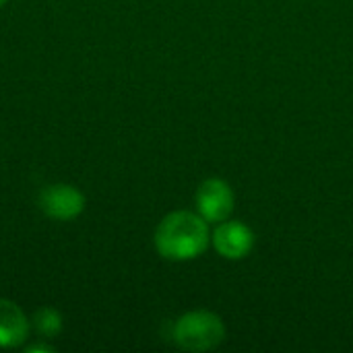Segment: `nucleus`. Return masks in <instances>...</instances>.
Returning <instances> with one entry per match:
<instances>
[{"label":"nucleus","mask_w":353,"mask_h":353,"mask_svg":"<svg viewBox=\"0 0 353 353\" xmlns=\"http://www.w3.org/2000/svg\"><path fill=\"white\" fill-rule=\"evenodd\" d=\"M215 250L230 261H240L254 248V234L242 221H223L213 234Z\"/></svg>","instance_id":"39448f33"},{"label":"nucleus","mask_w":353,"mask_h":353,"mask_svg":"<svg viewBox=\"0 0 353 353\" xmlns=\"http://www.w3.org/2000/svg\"><path fill=\"white\" fill-rule=\"evenodd\" d=\"M196 209L205 221L221 223L234 211V190L221 178L205 180L196 190Z\"/></svg>","instance_id":"7ed1b4c3"},{"label":"nucleus","mask_w":353,"mask_h":353,"mask_svg":"<svg viewBox=\"0 0 353 353\" xmlns=\"http://www.w3.org/2000/svg\"><path fill=\"white\" fill-rule=\"evenodd\" d=\"M27 353H37V352H41V353H54L56 350L52 347V345H48V343H35V345H29L27 350H25Z\"/></svg>","instance_id":"6e6552de"},{"label":"nucleus","mask_w":353,"mask_h":353,"mask_svg":"<svg viewBox=\"0 0 353 353\" xmlns=\"http://www.w3.org/2000/svg\"><path fill=\"white\" fill-rule=\"evenodd\" d=\"M225 337L223 321L209 310H192L182 314L172 329V339L188 352H207L217 347Z\"/></svg>","instance_id":"f03ea898"},{"label":"nucleus","mask_w":353,"mask_h":353,"mask_svg":"<svg viewBox=\"0 0 353 353\" xmlns=\"http://www.w3.org/2000/svg\"><path fill=\"white\" fill-rule=\"evenodd\" d=\"M6 2H8V0H0V8H2V6H4Z\"/></svg>","instance_id":"1a4fd4ad"},{"label":"nucleus","mask_w":353,"mask_h":353,"mask_svg":"<svg viewBox=\"0 0 353 353\" xmlns=\"http://www.w3.org/2000/svg\"><path fill=\"white\" fill-rule=\"evenodd\" d=\"M29 337V319L25 312L10 300L0 298V347L12 350L27 341Z\"/></svg>","instance_id":"423d86ee"},{"label":"nucleus","mask_w":353,"mask_h":353,"mask_svg":"<svg viewBox=\"0 0 353 353\" xmlns=\"http://www.w3.org/2000/svg\"><path fill=\"white\" fill-rule=\"evenodd\" d=\"M33 327L46 339L58 337L62 331V314L56 308H39L33 316Z\"/></svg>","instance_id":"0eeeda50"},{"label":"nucleus","mask_w":353,"mask_h":353,"mask_svg":"<svg viewBox=\"0 0 353 353\" xmlns=\"http://www.w3.org/2000/svg\"><path fill=\"white\" fill-rule=\"evenodd\" d=\"M39 209L56 221H70L85 209V194L70 184H52L39 192Z\"/></svg>","instance_id":"20e7f679"},{"label":"nucleus","mask_w":353,"mask_h":353,"mask_svg":"<svg viewBox=\"0 0 353 353\" xmlns=\"http://www.w3.org/2000/svg\"><path fill=\"white\" fill-rule=\"evenodd\" d=\"M209 228L207 221L190 211H174L165 215L153 236L159 256L182 263L201 256L209 246Z\"/></svg>","instance_id":"f257e3e1"}]
</instances>
